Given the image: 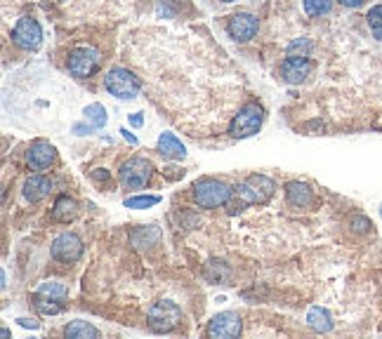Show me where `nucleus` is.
I'll use <instances>...</instances> for the list:
<instances>
[{
	"mask_svg": "<svg viewBox=\"0 0 382 339\" xmlns=\"http://www.w3.org/2000/svg\"><path fill=\"white\" fill-rule=\"evenodd\" d=\"M50 191H52V179H48V177H43V174H33L24 182V196L26 200H31V203L50 196Z\"/></svg>",
	"mask_w": 382,
	"mask_h": 339,
	"instance_id": "14",
	"label": "nucleus"
},
{
	"mask_svg": "<svg viewBox=\"0 0 382 339\" xmlns=\"http://www.w3.org/2000/svg\"><path fill=\"white\" fill-rule=\"evenodd\" d=\"M66 66H68V73L76 75V78H88V75H93L99 68V52L90 48L73 50L71 55H68Z\"/></svg>",
	"mask_w": 382,
	"mask_h": 339,
	"instance_id": "7",
	"label": "nucleus"
},
{
	"mask_svg": "<svg viewBox=\"0 0 382 339\" xmlns=\"http://www.w3.org/2000/svg\"><path fill=\"white\" fill-rule=\"evenodd\" d=\"M222 3H234V0H222Z\"/></svg>",
	"mask_w": 382,
	"mask_h": 339,
	"instance_id": "33",
	"label": "nucleus"
},
{
	"mask_svg": "<svg viewBox=\"0 0 382 339\" xmlns=\"http://www.w3.org/2000/svg\"><path fill=\"white\" fill-rule=\"evenodd\" d=\"M151 174H154V165L147 158H130L120 167V184L133 191L144 189L151 179Z\"/></svg>",
	"mask_w": 382,
	"mask_h": 339,
	"instance_id": "5",
	"label": "nucleus"
},
{
	"mask_svg": "<svg viewBox=\"0 0 382 339\" xmlns=\"http://www.w3.org/2000/svg\"><path fill=\"white\" fill-rule=\"evenodd\" d=\"M41 38H43V28L33 17H21L12 31V41L21 50H36L41 45Z\"/></svg>",
	"mask_w": 382,
	"mask_h": 339,
	"instance_id": "8",
	"label": "nucleus"
},
{
	"mask_svg": "<svg viewBox=\"0 0 382 339\" xmlns=\"http://www.w3.org/2000/svg\"><path fill=\"white\" fill-rule=\"evenodd\" d=\"M340 5H345V7H361L363 0H340Z\"/></svg>",
	"mask_w": 382,
	"mask_h": 339,
	"instance_id": "30",
	"label": "nucleus"
},
{
	"mask_svg": "<svg viewBox=\"0 0 382 339\" xmlns=\"http://www.w3.org/2000/svg\"><path fill=\"white\" fill-rule=\"evenodd\" d=\"M158 196H140V198H128L125 200V207H149V205H156L158 203Z\"/></svg>",
	"mask_w": 382,
	"mask_h": 339,
	"instance_id": "27",
	"label": "nucleus"
},
{
	"mask_svg": "<svg viewBox=\"0 0 382 339\" xmlns=\"http://www.w3.org/2000/svg\"><path fill=\"white\" fill-rule=\"evenodd\" d=\"M229 276H232V271L227 268V264L217 266V261H210V264L205 266V278H208L210 283H227Z\"/></svg>",
	"mask_w": 382,
	"mask_h": 339,
	"instance_id": "23",
	"label": "nucleus"
},
{
	"mask_svg": "<svg viewBox=\"0 0 382 339\" xmlns=\"http://www.w3.org/2000/svg\"><path fill=\"white\" fill-rule=\"evenodd\" d=\"M81 254H83V241L76 234H62L52 243V257L64 261V264H71Z\"/></svg>",
	"mask_w": 382,
	"mask_h": 339,
	"instance_id": "10",
	"label": "nucleus"
},
{
	"mask_svg": "<svg viewBox=\"0 0 382 339\" xmlns=\"http://www.w3.org/2000/svg\"><path fill=\"white\" fill-rule=\"evenodd\" d=\"M286 194H288V203L295 205V207H311L314 205V189H311L309 184L290 182L286 187Z\"/></svg>",
	"mask_w": 382,
	"mask_h": 339,
	"instance_id": "13",
	"label": "nucleus"
},
{
	"mask_svg": "<svg viewBox=\"0 0 382 339\" xmlns=\"http://www.w3.org/2000/svg\"><path fill=\"white\" fill-rule=\"evenodd\" d=\"M262 118H264L262 106L255 104V102H250V104H246L239 113L234 115L232 125H229V135L236 137V140H243V137L255 135L257 130H259V125H262Z\"/></svg>",
	"mask_w": 382,
	"mask_h": 339,
	"instance_id": "3",
	"label": "nucleus"
},
{
	"mask_svg": "<svg viewBox=\"0 0 382 339\" xmlns=\"http://www.w3.org/2000/svg\"><path fill=\"white\" fill-rule=\"evenodd\" d=\"M64 337L68 339H88V337H99V330L90 325L88 320H73L64 328Z\"/></svg>",
	"mask_w": 382,
	"mask_h": 339,
	"instance_id": "19",
	"label": "nucleus"
},
{
	"mask_svg": "<svg viewBox=\"0 0 382 339\" xmlns=\"http://www.w3.org/2000/svg\"><path fill=\"white\" fill-rule=\"evenodd\" d=\"M380 214H382V207H380Z\"/></svg>",
	"mask_w": 382,
	"mask_h": 339,
	"instance_id": "34",
	"label": "nucleus"
},
{
	"mask_svg": "<svg viewBox=\"0 0 382 339\" xmlns=\"http://www.w3.org/2000/svg\"><path fill=\"white\" fill-rule=\"evenodd\" d=\"M123 137H125V140H128L130 144H135V137H133V135H130V132H125V130H123Z\"/></svg>",
	"mask_w": 382,
	"mask_h": 339,
	"instance_id": "32",
	"label": "nucleus"
},
{
	"mask_svg": "<svg viewBox=\"0 0 382 339\" xmlns=\"http://www.w3.org/2000/svg\"><path fill=\"white\" fill-rule=\"evenodd\" d=\"M158 153H160V156H165V158L180 160V158H185L187 149L182 146V142H177V137H175V135L163 132V135H160V140H158Z\"/></svg>",
	"mask_w": 382,
	"mask_h": 339,
	"instance_id": "16",
	"label": "nucleus"
},
{
	"mask_svg": "<svg viewBox=\"0 0 382 339\" xmlns=\"http://www.w3.org/2000/svg\"><path fill=\"white\" fill-rule=\"evenodd\" d=\"M147 323L154 333H170L182 323V311L172 302H156L147 313Z\"/></svg>",
	"mask_w": 382,
	"mask_h": 339,
	"instance_id": "4",
	"label": "nucleus"
},
{
	"mask_svg": "<svg viewBox=\"0 0 382 339\" xmlns=\"http://www.w3.org/2000/svg\"><path fill=\"white\" fill-rule=\"evenodd\" d=\"M130 122H133L135 127H140L142 122H144V118H142V115H130Z\"/></svg>",
	"mask_w": 382,
	"mask_h": 339,
	"instance_id": "31",
	"label": "nucleus"
},
{
	"mask_svg": "<svg viewBox=\"0 0 382 339\" xmlns=\"http://www.w3.org/2000/svg\"><path fill=\"white\" fill-rule=\"evenodd\" d=\"M311 55V43L309 38H297V41L290 43L288 57H309Z\"/></svg>",
	"mask_w": 382,
	"mask_h": 339,
	"instance_id": "25",
	"label": "nucleus"
},
{
	"mask_svg": "<svg viewBox=\"0 0 382 339\" xmlns=\"http://www.w3.org/2000/svg\"><path fill=\"white\" fill-rule=\"evenodd\" d=\"M351 226H354V231H356V234H368L373 224H371L368 219L363 217V214H356V217L351 219Z\"/></svg>",
	"mask_w": 382,
	"mask_h": 339,
	"instance_id": "29",
	"label": "nucleus"
},
{
	"mask_svg": "<svg viewBox=\"0 0 382 339\" xmlns=\"http://www.w3.org/2000/svg\"><path fill=\"white\" fill-rule=\"evenodd\" d=\"M366 19H368L371 28H382V5L371 7L368 14H366Z\"/></svg>",
	"mask_w": 382,
	"mask_h": 339,
	"instance_id": "28",
	"label": "nucleus"
},
{
	"mask_svg": "<svg viewBox=\"0 0 382 339\" xmlns=\"http://www.w3.org/2000/svg\"><path fill=\"white\" fill-rule=\"evenodd\" d=\"M104 88L109 90L113 97H118V99H135L137 95H140L142 83L137 80L135 75L128 71V68L116 66V68H111V71L106 73Z\"/></svg>",
	"mask_w": 382,
	"mask_h": 339,
	"instance_id": "2",
	"label": "nucleus"
},
{
	"mask_svg": "<svg viewBox=\"0 0 382 339\" xmlns=\"http://www.w3.org/2000/svg\"><path fill=\"white\" fill-rule=\"evenodd\" d=\"M302 3L309 17H324L333 10V0H302Z\"/></svg>",
	"mask_w": 382,
	"mask_h": 339,
	"instance_id": "22",
	"label": "nucleus"
},
{
	"mask_svg": "<svg viewBox=\"0 0 382 339\" xmlns=\"http://www.w3.org/2000/svg\"><path fill=\"white\" fill-rule=\"evenodd\" d=\"M239 335H241V315L234 311H224L215 315L208 325V337L229 339V337H239Z\"/></svg>",
	"mask_w": 382,
	"mask_h": 339,
	"instance_id": "9",
	"label": "nucleus"
},
{
	"mask_svg": "<svg viewBox=\"0 0 382 339\" xmlns=\"http://www.w3.org/2000/svg\"><path fill=\"white\" fill-rule=\"evenodd\" d=\"M246 184L253 189L257 203H267V200L274 196V189H277V184H274L269 177H264V174H250L246 179Z\"/></svg>",
	"mask_w": 382,
	"mask_h": 339,
	"instance_id": "15",
	"label": "nucleus"
},
{
	"mask_svg": "<svg viewBox=\"0 0 382 339\" xmlns=\"http://www.w3.org/2000/svg\"><path fill=\"white\" fill-rule=\"evenodd\" d=\"M311 59L309 57H286L284 64H281V78L288 85H300L307 80V75L311 73Z\"/></svg>",
	"mask_w": 382,
	"mask_h": 339,
	"instance_id": "11",
	"label": "nucleus"
},
{
	"mask_svg": "<svg viewBox=\"0 0 382 339\" xmlns=\"http://www.w3.org/2000/svg\"><path fill=\"white\" fill-rule=\"evenodd\" d=\"M41 292L43 295H50V297H59L62 299L66 295V288L62 283H55V281H50V283H43L41 285Z\"/></svg>",
	"mask_w": 382,
	"mask_h": 339,
	"instance_id": "26",
	"label": "nucleus"
},
{
	"mask_svg": "<svg viewBox=\"0 0 382 339\" xmlns=\"http://www.w3.org/2000/svg\"><path fill=\"white\" fill-rule=\"evenodd\" d=\"M76 214H78V205H76V200L68 198V196H59L55 207H52V217H55L57 221H62V224H68Z\"/></svg>",
	"mask_w": 382,
	"mask_h": 339,
	"instance_id": "17",
	"label": "nucleus"
},
{
	"mask_svg": "<svg viewBox=\"0 0 382 339\" xmlns=\"http://www.w3.org/2000/svg\"><path fill=\"white\" fill-rule=\"evenodd\" d=\"M86 118L93 122L95 127H104L106 125V111L102 104H90L86 109Z\"/></svg>",
	"mask_w": 382,
	"mask_h": 339,
	"instance_id": "24",
	"label": "nucleus"
},
{
	"mask_svg": "<svg viewBox=\"0 0 382 339\" xmlns=\"http://www.w3.org/2000/svg\"><path fill=\"white\" fill-rule=\"evenodd\" d=\"M234 196V189H229L224 182L220 179H201L194 184V203L198 207H222Z\"/></svg>",
	"mask_w": 382,
	"mask_h": 339,
	"instance_id": "1",
	"label": "nucleus"
},
{
	"mask_svg": "<svg viewBox=\"0 0 382 339\" xmlns=\"http://www.w3.org/2000/svg\"><path fill=\"white\" fill-rule=\"evenodd\" d=\"M57 158V151L55 146L48 144V142H33L31 149L26 151V163L31 170H45L55 163Z\"/></svg>",
	"mask_w": 382,
	"mask_h": 339,
	"instance_id": "12",
	"label": "nucleus"
},
{
	"mask_svg": "<svg viewBox=\"0 0 382 339\" xmlns=\"http://www.w3.org/2000/svg\"><path fill=\"white\" fill-rule=\"evenodd\" d=\"M307 323H309V328H314V333H331V330H333L331 313H328L326 309H321V306H314V309H309Z\"/></svg>",
	"mask_w": 382,
	"mask_h": 339,
	"instance_id": "18",
	"label": "nucleus"
},
{
	"mask_svg": "<svg viewBox=\"0 0 382 339\" xmlns=\"http://www.w3.org/2000/svg\"><path fill=\"white\" fill-rule=\"evenodd\" d=\"M133 245H137V248H149V245H156L158 243V229L156 226H140L133 231Z\"/></svg>",
	"mask_w": 382,
	"mask_h": 339,
	"instance_id": "20",
	"label": "nucleus"
},
{
	"mask_svg": "<svg viewBox=\"0 0 382 339\" xmlns=\"http://www.w3.org/2000/svg\"><path fill=\"white\" fill-rule=\"evenodd\" d=\"M33 304H36V309L38 311H43V313H59L62 311V304H59V297H50V295H36L33 297Z\"/></svg>",
	"mask_w": 382,
	"mask_h": 339,
	"instance_id": "21",
	"label": "nucleus"
},
{
	"mask_svg": "<svg viewBox=\"0 0 382 339\" xmlns=\"http://www.w3.org/2000/svg\"><path fill=\"white\" fill-rule=\"evenodd\" d=\"M257 28H259L257 17H253V14H248V12L232 14V17H229V21H227V33L236 43L253 41L255 33H257Z\"/></svg>",
	"mask_w": 382,
	"mask_h": 339,
	"instance_id": "6",
	"label": "nucleus"
}]
</instances>
